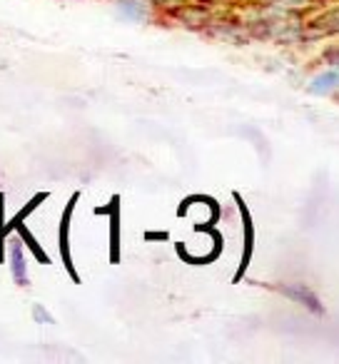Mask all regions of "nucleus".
Returning <instances> with one entry per match:
<instances>
[{"label":"nucleus","instance_id":"f257e3e1","mask_svg":"<svg viewBox=\"0 0 339 364\" xmlns=\"http://www.w3.org/2000/svg\"><path fill=\"white\" fill-rule=\"evenodd\" d=\"M75 203H77V193L70 198V203L65 205V210H63V218H60V255H63V262H65V269L68 274H70L75 282H80V277H77L75 267H72V257H70V220H72V210H75Z\"/></svg>","mask_w":339,"mask_h":364},{"label":"nucleus","instance_id":"20e7f679","mask_svg":"<svg viewBox=\"0 0 339 364\" xmlns=\"http://www.w3.org/2000/svg\"><path fill=\"white\" fill-rule=\"evenodd\" d=\"M120 198H112L110 200V208H107V213H110V259L112 262H117L120 259Z\"/></svg>","mask_w":339,"mask_h":364},{"label":"nucleus","instance_id":"7ed1b4c3","mask_svg":"<svg viewBox=\"0 0 339 364\" xmlns=\"http://www.w3.org/2000/svg\"><path fill=\"white\" fill-rule=\"evenodd\" d=\"M11 247H8V257H11V272L16 284L28 287V264H26V252H23V240L16 237L11 240Z\"/></svg>","mask_w":339,"mask_h":364},{"label":"nucleus","instance_id":"423d86ee","mask_svg":"<svg viewBox=\"0 0 339 364\" xmlns=\"http://www.w3.org/2000/svg\"><path fill=\"white\" fill-rule=\"evenodd\" d=\"M117 8H120L122 13H125L130 21H142L147 13V6L145 3H140V0H120L117 3Z\"/></svg>","mask_w":339,"mask_h":364},{"label":"nucleus","instance_id":"1a4fd4ad","mask_svg":"<svg viewBox=\"0 0 339 364\" xmlns=\"http://www.w3.org/2000/svg\"><path fill=\"white\" fill-rule=\"evenodd\" d=\"M33 317H36V322H41V324H50L53 322V314L48 312L43 304H36V307H33Z\"/></svg>","mask_w":339,"mask_h":364},{"label":"nucleus","instance_id":"39448f33","mask_svg":"<svg viewBox=\"0 0 339 364\" xmlns=\"http://www.w3.org/2000/svg\"><path fill=\"white\" fill-rule=\"evenodd\" d=\"M282 292L287 294V297H292L294 302L304 304V307H314V309H319V307H317V299H314L312 294H309L307 289L302 287V284H294V287H282Z\"/></svg>","mask_w":339,"mask_h":364},{"label":"nucleus","instance_id":"f03ea898","mask_svg":"<svg viewBox=\"0 0 339 364\" xmlns=\"http://www.w3.org/2000/svg\"><path fill=\"white\" fill-rule=\"evenodd\" d=\"M235 200H237V205H240V215H242V228H244V252H242V262H240L237 274H235V282H240V279H242V274L247 272L249 259H252V250H254V225H252V215H249L247 205L242 203V198H240V195H235Z\"/></svg>","mask_w":339,"mask_h":364},{"label":"nucleus","instance_id":"6e6552de","mask_svg":"<svg viewBox=\"0 0 339 364\" xmlns=\"http://www.w3.org/2000/svg\"><path fill=\"white\" fill-rule=\"evenodd\" d=\"M3 195H0V259H3V245H6V237H8V230H6V218H3Z\"/></svg>","mask_w":339,"mask_h":364},{"label":"nucleus","instance_id":"0eeeda50","mask_svg":"<svg viewBox=\"0 0 339 364\" xmlns=\"http://www.w3.org/2000/svg\"><path fill=\"white\" fill-rule=\"evenodd\" d=\"M339 82V73H324V75H319L317 80L312 82V90L314 92H324V90H332L334 85Z\"/></svg>","mask_w":339,"mask_h":364}]
</instances>
